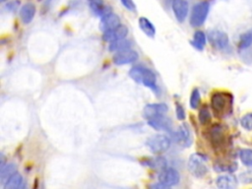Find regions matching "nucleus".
Instances as JSON below:
<instances>
[{
  "instance_id": "f257e3e1",
  "label": "nucleus",
  "mask_w": 252,
  "mask_h": 189,
  "mask_svg": "<svg viewBox=\"0 0 252 189\" xmlns=\"http://www.w3.org/2000/svg\"><path fill=\"white\" fill-rule=\"evenodd\" d=\"M234 96L228 92H215L211 97V107L216 117L224 118L233 111Z\"/></svg>"
},
{
  "instance_id": "f03ea898",
  "label": "nucleus",
  "mask_w": 252,
  "mask_h": 189,
  "mask_svg": "<svg viewBox=\"0 0 252 189\" xmlns=\"http://www.w3.org/2000/svg\"><path fill=\"white\" fill-rule=\"evenodd\" d=\"M129 76L135 82L142 84L147 88H150L155 92L158 91L157 77L151 69L142 65H136L130 69Z\"/></svg>"
},
{
  "instance_id": "7ed1b4c3",
  "label": "nucleus",
  "mask_w": 252,
  "mask_h": 189,
  "mask_svg": "<svg viewBox=\"0 0 252 189\" xmlns=\"http://www.w3.org/2000/svg\"><path fill=\"white\" fill-rule=\"evenodd\" d=\"M208 140L215 149L224 148L228 142L227 130L222 124L212 125L207 132Z\"/></svg>"
},
{
  "instance_id": "20e7f679",
  "label": "nucleus",
  "mask_w": 252,
  "mask_h": 189,
  "mask_svg": "<svg viewBox=\"0 0 252 189\" xmlns=\"http://www.w3.org/2000/svg\"><path fill=\"white\" fill-rule=\"evenodd\" d=\"M188 170L195 177H203L208 173V164L205 156L195 153L188 160Z\"/></svg>"
},
{
  "instance_id": "39448f33",
  "label": "nucleus",
  "mask_w": 252,
  "mask_h": 189,
  "mask_svg": "<svg viewBox=\"0 0 252 189\" xmlns=\"http://www.w3.org/2000/svg\"><path fill=\"white\" fill-rule=\"evenodd\" d=\"M210 4L208 1H201L194 5L191 15H190V24L192 27L202 26L209 14Z\"/></svg>"
},
{
  "instance_id": "423d86ee",
  "label": "nucleus",
  "mask_w": 252,
  "mask_h": 189,
  "mask_svg": "<svg viewBox=\"0 0 252 189\" xmlns=\"http://www.w3.org/2000/svg\"><path fill=\"white\" fill-rule=\"evenodd\" d=\"M147 146L155 154H162L167 152L170 147V139L163 134H156L150 137L147 141Z\"/></svg>"
},
{
  "instance_id": "0eeeda50",
  "label": "nucleus",
  "mask_w": 252,
  "mask_h": 189,
  "mask_svg": "<svg viewBox=\"0 0 252 189\" xmlns=\"http://www.w3.org/2000/svg\"><path fill=\"white\" fill-rule=\"evenodd\" d=\"M208 40L211 46L218 51H225L229 48L230 45L228 34L222 31H211L208 34Z\"/></svg>"
},
{
  "instance_id": "6e6552de",
  "label": "nucleus",
  "mask_w": 252,
  "mask_h": 189,
  "mask_svg": "<svg viewBox=\"0 0 252 189\" xmlns=\"http://www.w3.org/2000/svg\"><path fill=\"white\" fill-rule=\"evenodd\" d=\"M174 140L175 142L184 148H189L192 145L193 137L190 128L187 124L184 123L179 125L177 130L174 133Z\"/></svg>"
},
{
  "instance_id": "1a4fd4ad",
  "label": "nucleus",
  "mask_w": 252,
  "mask_h": 189,
  "mask_svg": "<svg viewBox=\"0 0 252 189\" xmlns=\"http://www.w3.org/2000/svg\"><path fill=\"white\" fill-rule=\"evenodd\" d=\"M179 180H181V176H179L178 172L172 168H166L162 170L159 174V182H161L166 188L178 184Z\"/></svg>"
},
{
  "instance_id": "9d476101",
  "label": "nucleus",
  "mask_w": 252,
  "mask_h": 189,
  "mask_svg": "<svg viewBox=\"0 0 252 189\" xmlns=\"http://www.w3.org/2000/svg\"><path fill=\"white\" fill-rule=\"evenodd\" d=\"M168 110V104H166L164 103H150L144 107L143 117L145 118L147 120H149L156 117L166 115Z\"/></svg>"
},
{
  "instance_id": "9b49d317",
  "label": "nucleus",
  "mask_w": 252,
  "mask_h": 189,
  "mask_svg": "<svg viewBox=\"0 0 252 189\" xmlns=\"http://www.w3.org/2000/svg\"><path fill=\"white\" fill-rule=\"evenodd\" d=\"M171 6L176 20L179 23L185 22L187 18L189 10V6L186 0H172Z\"/></svg>"
},
{
  "instance_id": "f8f14e48",
  "label": "nucleus",
  "mask_w": 252,
  "mask_h": 189,
  "mask_svg": "<svg viewBox=\"0 0 252 189\" xmlns=\"http://www.w3.org/2000/svg\"><path fill=\"white\" fill-rule=\"evenodd\" d=\"M138 57L139 55L135 51L126 50L117 52L113 58V61L116 65H126L136 62Z\"/></svg>"
},
{
  "instance_id": "ddd939ff",
  "label": "nucleus",
  "mask_w": 252,
  "mask_h": 189,
  "mask_svg": "<svg viewBox=\"0 0 252 189\" xmlns=\"http://www.w3.org/2000/svg\"><path fill=\"white\" fill-rule=\"evenodd\" d=\"M128 34V28L124 25H119L114 30H111L109 32H104L102 34V39L105 42L114 43L122 39H125Z\"/></svg>"
},
{
  "instance_id": "4468645a",
  "label": "nucleus",
  "mask_w": 252,
  "mask_h": 189,
  "mask_svg": "<svg viewBox=\"0 0 252 189\" xmlns=\"http://www.w3.org/2000/svg\"><path fill=\"white\" fill-rule=\"evenodd\" d=\"M148 124L157 131H164V132H171L172 130V122L171 120L167 118L165 115L156 117L148 120Z\"/></svg>"
},
{
  "instance_id": "2eb2a0df",
  "label": "nucleus",
  "mask_w": 252,
  "mask_h": 189,
  "mask_svg": "<svg viewBox=\"0 0 252 189\" xmlns=\"http://www.w3.org/2000/svg\"><path fill=\"white\" fill-rule=\"evenodd\" d=\"M101 19V30L102 31V33L114 30L120 25L119 17L117 14L113 13L112 11L105 14Z\"/></svg>"
},
{
  "instance_id": "dca6fc26",
  "label": "nucleus",
  "mask_w": 252,
  "mask_h": 189,
  "mask_svg": "<svg viewBox=\"0 0 252 189\" xmlns=\"http://www.w3.org/2000/svg\"><path fill=\"white\" fill-rule=\"evenodd\" d=\"M35 6L32 2H28L24 4L20 10V18L24 24H30L35 15Z\"/></svg>"
},
{
  "instance_id": "f3484780",
  "label": "nucleus",
  "mask_w": 252,
  "mask_h": 189,
  "mask_svg": "<svg viewBox=\"0 0 252 189\" xmlns=\"http://www.w3.org/2000/svg\"><path fill=\"white\" fill-rule=\"evenodd\" d=\"M216 184L221 189H235L237 186V180L233 174H225L217 178Z\"/></svg>"
},
{
  "instance_id": "a211bd4d",
  "label": "nucleus",
  "mask_w": 252,
  "mask_h": 189,
  "mask_svg": "<svg viewBox=\"0 0 252 189\" xmlns=\"http://www.w3.org/2000/svg\"><path fill=\"white\" fill-rule=\"evenodd\" d=\"M90 7L94 14H96L98 17H103L105 14L111 12L112 10L110 7H107L104 5L102 0H89Z\"/></svg>"
},
{
  "instance_id": "6ab92c4d",
  "label": "nucleus",
  "mask_w": 252,
  "mask_h": 189,
  "mask_svg": "<svg viewBox=\"0 0 252 189\" xmlns=\"http://www.w3.org/2000/svg\"><path fill=\"white\" fill-rule=\"evenodd\" d=\"M139 27L141 31L149 37H154L156 35V28L149 19L145 17H141L139 19Z\"/></svg>"
},
{
  "instance_id": "aec40b11",
  "label": "nucleus",
  "mask_w": 252,
  "mask_h": 189,
  "mask_svg": "<svg viewBox=\"0 0 252 189\" xmlns=\"http://www.w3.org/2000/svg\"><path fill=\"white\" fill-rule=\"evenodd\" d=\"M16 171L17 167L14 164H7L3 168H1V172H0V181H1V184L4 185L8 181V179L14 173H16Z\"/></svg>"
},
{
  "instance_id": "412c9836",
  "label": "nucleus",
  "mask_w": 252,
  "mask_h": 189,
  "mask_svg": "<svg viewBox=\"0 0 252 189\" xmlns=\"http://www.w3.org/2000/svg\"><path fill=\"white\" fill-rule=\"evenodd\" d=\"M207 42V36L202 31L195 32L193 35V40L191 41V45L198 51H203Z\"/></svg>"
},
{
  "instance_id": "4be33fe9",
  "label": "nucleus",
  "mask_w": 252,
  "mask_h": 189,
  "mask_svg": "<svg viewBox=\"0 0 252 189\" xmlns=\"http://www.w3.org/2000/svg\"><path fill=\"white\" fill-rule=\"evenodd\" d=\"M142 164H144L147 167L153 168V169H166L167 168V161L165 158L163 157H156V158H150V159H146L142 162Z\"/></svg>"
},
{
  "instance_id": "5701e85b",
  "label": "nucleus",
  "mask_w": 252,
  "mask_h": 189,
  "mask_svg": "<svg viewBox=\"0 0 252 189\" xmlns=\"http://www.w3.org/2000/svg\"><path fill=\"white\" fill-rule=\"evenodd\" d=\"M23 182L24 181H23L22 175L20 173L16 172L8 179V181L3 186L5 189H18V188L22 187Z\"/></svg>"
},
{
  "instance_id": "b1692460",
  "label": "nucleus",
  "mask_w": 252,
  "mask_h": 189,
  "mask_svg": "<svg viewBox=\"0 0 252 189\" xmlns=\"http://www.w3.org/2000/svg\"><path fill=\"white\" fill-rule=\"evenodd\" d=\"M131 46H132V44H131V42H130L129 40L122 39V40H119V41H117V42L111 43L110 51H111V52H118L126 51V50H130Z\"/></svg>"
},
{
  "instance_id": "393cba45",
  "label": "nucleus",
  "mask_w": 252,
  "mask_h": 189,
  "mask_svg": "<svg viewBox=\"0 0 252 189\" xmlns=\"http://www.w3.org/2000/svg\"><path fill=\"white\" fill-rule=\"evenodd\" d=\"M251 45H252V29L240 35L238 48H239V50L242 51V50L248 49Z\"/></svg>"
},
{
  "instance_id": "a878e982",
  "label": "nucleus",
  "mask_w": 252,
  "mask_h": 189,
  "mask_svg": "<svg viewBox=\"0 0 252 189\" xmlns=\"http://www.w3.org/2000/svg\"><path fill=\"white\" fill-rule=\"evenodd\" d=\"M239 159L241 163L246 166L251 168L252 167V150L250 149H242L239 151Z\"/></svg>"
},
{
  "instance_id": "bb28decb",
  "label": "nucleus",
  "mask_w": 252,
  "mask_h": 189,
  "mask_svg": "<svg viewBox=\"0 0 252 189\" xmlns=\"http://www.w3.org/2000/svg\"><path fill=\"white\" fill-rule=\"evenodd\" d=\"M211 112L208 108L207 105H204L200 108L199 110V115H198V120H199V122L202 124V125H207L210 121H211Z\"/></svg>"
},
{
  "instance_id": "cd10ccee",
  "label": "nucleus",
  "mask_w": 252,
  "mask_h": 189,
  "mask_svg": "<svg viewBox=\"0 0 252 189\" xmlns=\"http://www.w3.org/2000/svg\"><path fill=\"white\" fill-rule=\"evenodd\" d=\"M200 101H201V97H200V92L197 88L193 89L192 93H191V96H190V101H189V103H190V106L191 108L193 109H197L199 104H200Z\"/></svg>"
},
{
  "instance_id": "c85d7f7f",
  "label": "nucleus",
  "mask_w": 252,
  "mask_h": 189,
  "mask_svg": "<svg viewBox=\"0 0 252 189\" xmlns=\"http://www.w3.org/2000/svg\"><path fill=\"white\" fill-rule=\"evenodd\" d=\"M216 171L218 172H234L237 167L236 164L235 163H225V164H218L215 166Z\"/></svg>"
},
{
  "instance_id": "c756f323",
  "label": "nucleus",
  "mask_w": 252,
  "mask_h": 189,
  "mask_svg": "<svg viewBox=\"0 0 252 189\" xmlns=\"http://www.w3.org/2000/svg\"><path fill=\"white\" fill-rule=\"evenodd\" d=\"M240 124L245 130H252V112L246 113L240 120Z\"/></svg>"
},
{
  "instance_id": "7c9ffc66",
  "label": "nucleus",
  "mask_w": 252,
  "mask_h": 189,
  "mask_svg": "<svg viewBox=\"0 0 252 189\" xmlns=\"http://www.w3.org/2000/svg\"><path fill=\"white\" fill-rule=\"evenodd\" d=\"M175 112H176V118L179 120H184L185 119V108L183 107L182 104H179L178 103H176V104H175Z\"/></svg>"
},
{
  "instance_id": "2f4dec72",
  "label": "nucleus",
  "mask_w": 252,
  "mask_h": 189,
  "mask_svg": "<svg viewBox=\"0 0 252 189\" xmlns=\"http://www.w3.org/2000/svg\"><path fill=\"white\" fill-rule=\"evenodd\" d=\"M121 4L124 6V8H126L129 11H135L136 10V5L133 2V0H120Z\"/></svg>"
},
{
  "instance_id": "473e14b6",
  "label": "nucleus",
  "mask_w": 252,
  "mask_h": 189,
  "mask_svg": "<svg viewBox=\"0 0 252 189\" xmlns=\"http://www.w3.org/2000/svg\"><path fill=\"white\" fill-rule=\"evenodd\" d=\"M19 4H20L19 1H12V2H9V3L6 5V7H7L9 10L14 11V10L17 9V7L19 6Z\"/></svg>"
},
{
  "instance_id": "72a5a7b5",
  "label": "nucleus",
  "mask_w": 252,
  "mask_h": 189,
  "mask_svg": "<svg viewBox=\"0 0 252 189\" xmlns=\"http://www.w3.org/2000/svg\"><path fill=\"white\" fill-rule=\"evenodd\" d=\"M5 1H7V0H0V2H5Z\"/></svg>"
}]
</instances>
